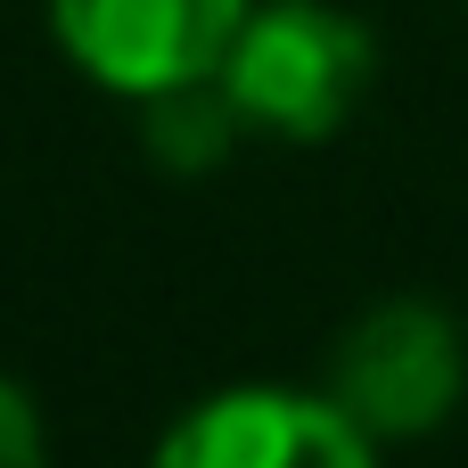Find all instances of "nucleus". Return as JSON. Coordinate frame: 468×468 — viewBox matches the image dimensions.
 <instances>
[{"instance_id":"nucleus-4","label":"nucleus","mask_w":468,"mask_h":468,"mask_svg":"<svg viewBox=\"0 0 468 468\" xmlns=\"http://www.w3.org/2000/svg\"><path fill=\"white\" fill-rule=\"evenodd\" d=\"M255 0H49L58 49L123 99H156L173 82L222 74Z\"/></svg>"},{"instance_id":"nucleus-2","label":"nucleus","mask_w":468,"mask_h":468,"mask_svg":"<svg viewBox=\"0 0 468 468\" xmlns=\"http://www.w3.org/2000/svg\"><path fill=\"white\" fill-rule=\"evenodd\" d=\"M329 395L378 436V444H420L436 436L468 395V337L461 321L428 296H387L370 304L337 354H329Z\"/></svg>"},{"instance_id":"nucleus-6","label":"nucleus","mask_w":468,"mask_h":468,"mask_svg":"<svg viewBox=\"0 0 468 468\" xmlns=\"http://www.w3.org/2000/svg\"><path fill=\"white\" fill-rule=\"evenodd\" d=\"M0 468H49V428H41V403L0 370Z\"/></svg>"},{"instance_id":"nucleus-5","label":"nucleus","mask_w":468,"mask_h":468,"mask_svg":"<svg viewBox=\"0 0 468 468\" xmlns=\"http://www.w3.org/2000/svg\"><path fill=\"white\" fill-rule=\"evenodd\" d=\"M140 115H148V148H156V165H173V173H206V165H222L230 140L247 132V115H239V99L222 90V74L173 82V90L140 99Z\"/></svg>"},{"instance_id":"nucleus-1","label":"nucleus","mask_w":468,"mask_h":468,"mask_svg":"<svg viewBox=\"0 0 468 468\" xmlns=\"http://www.w3.org/2000/svg\"><path fill=\"white\" fill-rule=\"evenodd\" d=\"M378 74V41L337 0H255L222 58V90L271 140H329Z\"/></svg>"},{"instance_id":"nucleus-3","label":"nucleus","mask_w":468,"mask_h":468,"mask_svg":"<svg viewBox=\"0 0 468 468\" xmlns=\"http://www.w3.org/2000/svg\"><path fill=\"white\" fill-rule=\"evenodd\" d=\"M148 468H378V436L337 395L222 387L156 436Z\"/></svg>"}]
</instances>
